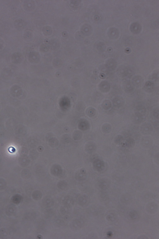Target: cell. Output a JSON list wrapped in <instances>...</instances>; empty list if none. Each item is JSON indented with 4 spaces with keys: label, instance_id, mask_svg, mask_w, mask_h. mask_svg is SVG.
Segmentation results:
<instances>
[{
    "label": "cell",
    "instance_id": "obj_15",
    "mask_svg": "<svg viewBox=\"0 0 159 239\" xmlns=\"http://www.w3.org/2000/svg\"><path fill=\"white\" fill-rule=\"evenodd\" d=\"M87 177L86 170L82 169L80 170L76 175V180L79 181H83L86 179Z\"/></svg>",
    "mask_w": 159,
    "mask_h": 239
},
{
    "label": "cell",
    "instance_id": "obj_38",
    "mask_svg": "<svg viewBox=\"0 0 159 239\" xmlns=\"http://www.w3.org/2000/svg\"><path fill=\"white\" fill-rule=\"evenodd\" d=\"M127 195H124L123 197V198H122V200H123V202H127L130 201V197L129 195H128V196Z\"/></svg>",
    "mask_w": 159,
    "mask_h": 239
},
{
    "label": "cell",
    "instance_id": "obj_7",
    "mask_svg": "<svg viewBox=\"0 0 159 239\" xmlns=\"http://www.w3.org/2000/svg\"><path fill=\"white\" fill-rule=\"evenodd\" d=\"M112 104L113 107L116 108H119L123 107L124 104V99L120 96H117L113 99Z\"/></svg>",
    "mask_w": 159,
    "mask_h": 239
},
{
    "label": "cell",
    "instance_id": "obj_2",
    "mask_svg": "<svg viewBox=\"0 0 159 239\" xmlns=\"http://www.w3.org/2000/svg\"><path fill=\"white\" fill-rule=\"evenodd\" d=\"M118 73L119 76L121 78H128L132 76L133 72L130 69L124 67H122L119 70Z\"/></svg>",
    "mask_w": 159,
    "mask_h": 239
},
{
    "label": "cell",
    "instance_id": "obj_5",
    "mask_svg": "<svg viewBox=\"0 0 159 239\" xmlns=\"http://www.w3.org/2000/svg\"><path fill=\"white\" fill-rule=\"evenodd\" d=\"M93 165L95 169L98 172L103 171L105 167V164L104 161L99 159H96L94 160Z\"/></svg>",
    "mask_w": 159,
    "mask_h": 239
},
{
    "label": "cell",
    "instance_id": "obj_32",
    "mask_svg": "<svg viewBox=\"0 0 159 239\" xmlns=\"http://www.w3.org/2000/svg\"><path fill=\"white\" fill-rule=\"evenodd\" d=\"M96 144L95 143L91 142L88 144L87 149L89 152H93L96 150Z\"/></svg>",
    "mask_w": 159,
    "mask_h": 239
},
{
    "label": "cell",
    "instance_id": "obj_27",
    "mask_svg": "<svg viewBox=\"0 0 159 239\" xmlns=\"http://www.w3.org/2000/svg\"><path fill=\"white\" fill-rule=\"evenodd\" d=\"M42 31L43 33L46 36L51 35H52V32L51 28L49 26H46L43 27L42 28Z\"/></svg>",
    "mask_w": 159,
    "mask_h": 239
},
{
    "label": "cell",
    "instance_id": "obj_21",
    "mask_svg": "<svg viewBox=\"0 0 159 239\" xmlns=\"http://www.w3.org/2000/svg\"><path fill=\"white\" fill-rule=\"evenodd\" d=\"M146 119V116H143L135 114L134 120V122L137 124H140L144 122Z\"/></svg>",
    "mask_w": 159,
    "mask_h": 239
},
{
    "label": "cell",
    "instance_id": "obj_40",
    "mask_svg": "<svg viewBox=\"0 0 159 239\" xmlns=\"http://www.w3.org/2000/svg\"><path fill=\"white\" fill-rule=\"evenodd\" d=\"M8 151L10 153H15L16 151L15 149L13 147H11L8 149Z\"/></svg>",
    "mask_w": 159,
    "mask_h": 239
},
{
    "label": "cell",
    "instance_id": "obj_11",
    "mask_svg": "<svg viewBox=\"0 0 159 239\" xmlns=\"http://www.w3.org/2000/svg\"><path fill=\"white\" fill-rule=\"evenodd\" d=\"M141 145L145 148H149L152 146L153 144V140L150 137H144L141 140Z\"/></svg>",
    "mask_w": 159,
    "mask_h": 239
},
{
    "label": "cell",
    "instance_id": "obj_20",
    "mask_svg": "<svg viewBox=\"0 0 159 239\" xmlns=\"http://www.w3.org/2000/svg\"><path fill=\"white\" fill-rule=\"evenodd\" d=\"M135 144V141L132 138H129L125 141L123 146L128 148H131L134 147Z\"/></svg>",
    "mask_w": 159,
    "mask_h": 239
},
{
    "label": "cell",
    "instance_id": "obj_13",
    "mask_svg": "<svg viewBox=\"0 0 159 239\" xmlns=\"http://www.w3.org/2000/svg\"><path fill=\"white\" fill-rule=\"evenodd\" d=\"M92 31V27L87 24H84L81 28V32L84 35L88 36L90 35Z\"/></svg>",
    "mask_w": 159,
    "mask_h": 239
},
{
    "label": "cell",
    "instance_id": "obj_28",
    "mask_svg": "<svg viewBox=\"0 0 159 239\" xmlns=\"http://www.w3.org/2000/svg\"><path fill=\"white\" fill-rule=\"evenodd\" d=\"M68 186V183L65 181H60L57 184L58 188L61 190L65 189Z\"/></svg>",
    "mask_w": 159,
    "mask_h": 239
},
{
    "label": "cell",
    "instance_id": "obj_39",
    "mask_svg": "<svg viewBox=\"0 0 159 239\" xmlns=\"http://www.w3.org/2000/svg\"><path fill=\"white\" fill-rule=\"evenodd\" d=\"M72 1L73 2L71 3L70 4L72 6L75 7L77 6L78 5H79L80 3L79 2L80 1Z\"/></svg>",
    "mask_w": 159,
    "mask_h": 239
},
{
    "label": "cell",
    "instance_id": "obj_37",
    "mask_svg": "<svg viewBox=\"0 0 159 239\" xmlns=\"http://www.w3.org/2000/svg\"><path fill=\"white\" fill-rule=\"evenodd\" d=\"M55 224L58 226H61L63 224L64 221L62 219H58L55 222Z\"/></svg>",
    "mask_w": 159,
    "mask_h": 239
},
{
    "label": "cell",
    "instance_id": "obj_8",
    "mask_svg": "<svg viewBox=\"0 0 159 239\" xmlns=\"http://www.w3.org/2000/svg\"><path fill=\"white\" fill-rule=\"evenodd\" d=\"M143 88L145 92L151 93L154 91L155 89V84L153 81H148L145 83Z\"/></svg>",
    "mask_w": 159,
    "mask_h": 239
},
{
    "label": "cell",
    "instance_id": "obj_34",
    "mask_svg": "<svg viewBox=\"0 0 159 239\" xmlns=\"http://www.w3.org/2000/svg\"><path fill=\"white\" fill-rule=\"evenodd\" d=\"M48 43H49V47L51 48H57V46L59 45V42L54 40L50 41Z\"/></svg>",
    "mask_w": 159,
    "mask_h": 239
},
{
    "label": "cell",
    "instance_id": "obj_3",
    "mask_svg": "<svg viewBox=\"0 0 159 239\" xmlns=\"http://www.w3.org/2000/svg\"><path fill=\"white\" fill-rule=\"evenodd\" d=\"M90 202V197L86 195H80L78 196L77 198L78 204L82 207H87L89 205Z\"/></svg>",
    "mask_w": 159,
    "mask_h": 239
},
{
    "label": "cell",
    "instance_id": "obj_6",
    "mask_svg": "<svg viewBox=\"0 0 159 239\" xmlns=\"http://www.w3.org/2000/svg\"><path fill=\"white\" fill-rule=\"evenodd\" d=\"M42 204L45 208H51L54 205V200L51 196H46L43 199Z\"/></svg>",
    "mask_w": 159,
    "mask_h": 239
},
{
    "label": "cell",
    "instance_id": "obj_22",
    "mask_svg": "<svg viewBox=\"0 0 159 239\" xmlns=\"http://www.w3.org/2000/svg\"><path fill=\"white\" fill-rule=\"evenodd\" d=\"M112 104L111 101L109 100H105L103 101L102 106L103 109L107 111L112 108Z\"/></svg>",
    "mask_w": 159,
    "mask_h": 239
},
{
    "label": "cell",
    "instance_id": "obj_18",
    "mask_svg": "<svg viewBox=\"0 0 159 239\" xmlns=\"http://www.w3.org/2000/svg\"><path fill=\"white\" fill-rule=\"evenodd\" d=\"M158 208L157 204L154 202L149 203L147 207L148 212L151 214H153L157 211Z\"/></svg>",
    "mask_w": 159,
    "mask_h": 239
},
{
    "label": "cell",
    "instance_id": "obj_25",
    "mask_svg": "<svg viewBox=\"0 0 159 239\" xmlns=\"http://www.w3.org/2000/svg\"><path fill=\"white\" fill-rule=\"evenodd\" d=\"M112 130V127L110 124L109 123L103 124L102 127V130L103 133L108 134L110 133Z\"/></svg>",
    "mask_w": 159,
    "mask_h": 239
},
{
    "label": "cell",
    "instance_id": "obj_14",
    "mask_svg": "<svg viewBox=\"0 0 159 239\" xmlns=\"http://www.w3.org/2000/svg\"><path fill=\"white\" fill-rule=\"evenodd\" d=\"M134 86L131 82L127 81L125 82L124 85V88L125 91L127 93L130 94L134 91Z\"/></svg>",
    "mask_w": 159,
    "mask_h": 239
},
{
    "label": "cell",
    "instance_id": "obj_19",
    "mask_svg": "<svg viewBox=\"0 0 159 239\" xmlns=\"http://www.w3.org/2000/svg\"><path fill=\"white\" fill-rule=\"evenodd\" d=\"M99 188L101 190H105L107 189L109 187V182L106 179H102L99 181Z\"/></svg>",
    "mask_w": 159,
    "mask_h": 239
},
{
    "label": "cell",
    "instance_id": "obj_9",
    "mask_svg": "<svg viewBox=\"0 0 159 239\" xmlns=\"http://www.w3.org/2000/svg\"><path fill=\"white\" fill-rule=\"evenodd\" d=\"M111 85L110 83L106 81H103L101 82L99 85V88L101 91L103 93H107L110 91Z\"/></svg>",
    "mask_w": 159,
    "mask_h": 239
},
{
    "label": "cell",
    "instance_id": "obj_1",
    "mask_svg": "<svg viewBox=\"0 0 159 239\" xmlns=\"http://www.w3.org/2000/svg\"><path fill=\"white\" fill-rule=\"evenodd\" d=\"M84 224V221L83 219L78 218L74 219L70 224L71 229L74 231H77L83 227Z\"/></svg>",
    "mask_w": 159,
    "mask_h": 239
},
{
    "label": "cell",
    "instance_id": "obj_24",
    "mask_svg": "<svg viewBox=\"0 0 159 239\" xmlns=\"http://www.w3.org/2000/svg\"><path fill=\"white\" fill-rule=\"evenodd\" d=\"M62 170L61 167L59 166L52 167L51 169V173L53 175L59 176L62 174Z\"/></svg>",
    "mask_w": 159,
    "mask_h": 239
},
{
    "label": "cell",
    "instance_id": "obj_16",
    "mask_svg": "<svg viewBox=\"0 0 159 239\" xmlns=\"http://www.w3.org/2000/svg\"><path fill=\"white\" fill-rule=\"evenodd\" d=\"M117 63L114 59H110L108 60L106 62V66L109 71H112L115 69Z\"/></svg>",
    "mask_w": 159,
    "mask_h": 239
},
{
    "label": "cell",
    "instance_id": "obj_23",
    "mask_svg": "<svg viewBox=\"0 0 159 239\" xmlns=\"http://www.w3.org/2000/svg\"><path fill=\"white\" fill-rule=\"evenodd\" d=\"M125 141L124 137L121 135H118L114 138L115 143L118 145H123Z\"/></svg>",
    "mask_w": 159,
    "mask_h": 239
},
{
    "label": "cell",
    "instance_id": "obj_10",
    "mask_svg": "<svg viewBox=\"0 0 159 239\" xmlns=\"http://www.w3.org/2000/svg\"><path fill=\"white\" fill-rule=\"evenodd\" d=\"M63 205L71 208L74 205V200L72 197L69 195L65 196L62 201Z\"/></svg>",
    "mask_w": 159,
    "mask_h": 239
},
{
    "label": "cell",
    "instance_id": "obj_30",
    "mask_svg": "<svg viewBox=\"0 0 159 239\" xmlns=\"http://www.w3.org/2000/svg\"><path fill=\"white\" fill-rule=\"evenodd\" d=\"M54 211L51 208H47L44 212L46 218H49L53 215Z\"/></svg>",
    "mask_w": 159,
    "mask_h": 239
},
{
    "label": "cell",
    "instance_id": "obj_17",
    "mask_svg": "<svg viewBox=\"0 0 159 239\" xmlns=\"http://www.w3.org/2000/svg\"><path fill=\"white\" fill-rule=\"evenodd\" d=\"M147 110L145 107L141 105H137L135 109V114L137 115L146 116Z\"/></svg>",
    "mask_w": 159,
    "mask_h": 239
},
{
    "label": "cell",
    "instance_id": "obj_41",
    "mask_svg": "<svg viewBox=\"0 0 159 239\" xmlns=\"http://www.w3.org/2000/svg\"><path fill=\"white\" fill-rule=\"evenodd\" d=\"M140 238V239H147V238H148V237H147V236H144V235H141V236H140V237H139V238Z\"/></svg>",
    "mask_w": 159,
    "mask_h": 239
},
{
    "label": "cell",
    "instance_id": "obj_36",
    "mask_svg": "<svg viewBox=\"0 0 159 239\" xmlns=\"http://www.w3.org/2000/svg\"><path fill=\"white\" fill-rule=\"evenodd\" d=\"M153 115L156 119L158 120L159 117V109L158 108L154 109L153 111Z\"/></svg>",
    "mask_w": 159,
    "mask_h": 239
},
{
    "label": "cell",
    "instance_id": "obj_35",
    "mask_svg": "<svg viewBox=\"0 0 159 239\" xmlns=\"http://www.w3.org/2000/svg\"><path fill=\"white\" fill-rule=\"evenodd\" d=\"M151 78L153 81L157 82L159 81V73L158 72H154L152 74Z\"/></svg>",
    "mask_w": 159,
    "mask_h": 239
},
{
    "label": "cell",
    "instance_id": "obj_33",
    "mask_svg": "<svg viewBox=\"0 0 159 239\" xmlns=\"http://www.w3.org/2000/svg\"><path fill=\"white\" fill-rule=\"evenodd\" d=\"M34 197L37 200H40L43 197L42 193L41 191H37L35 192L34 195Z\"/></svg>",
    "mask_w": 159,
    "mask_h": 239
},
{
    "label": "cell",
    "instance_id": "obj_4",
    "mask_svg": "<svg viewBox=\"0 0 159 239\" xmlns=\"http://www.w3.org/2000/svg\"><path fill=\"white\" fill-rule=\"evenodd\" d=\"M153 127L149 122H144L140 126V130L142 134L144 135L150 134L153 130Z\"/></svg>",
    "mask_w": 159,
    "mask_h": 239
},
{
    "label": "cell",
    "instance_id": "obj_29",
    "mask_svg": "<svg viewBox=\"0 0 159 239\" xmlns=\"http://www.w3.org/2000/svg\"><path fill=\"white\" fill-rule=\"evenodd\" d=\"M70 209L71 208H69V207L63 205L61 207L60 209V212L63 215L68 214L70 212Z\"/></svg>",
    "mask_w": 159,
    "mask_h": 239
},
{
    "label": "cell",
    "instance_id": "obj_31",
    "mask_svg": "<svg viewBox=\"0 0 159 239\" xmlns=\"http://www.w3.org/2000/svg\"><path fill=\"white\" fill-rule=\"evenodd\" d=\"M107 219L109 221L113 222L116 220V216L114 213H109L106 217Z\"/></svg>",
    "mask_w": 159,
    "mask_h": 239
},
{
    "label": "cell",
    "instance_id": "obj_26",
    "mask_svg": "<svg viewBox=\"0 0 159 239\" xmlns=\"http://www.w3.org/2000/svg\"><path fill=\"white\" fill-rule=\"evenodd\" d=\"M129 217L132 220H136L138 218L139 214L136 210H133L130 211L129 213Z\"/></svg>",
    "mask_w": 159,
    "mask_h": 239
},
{
    "label": "cell",
    "instance_id": "obj_12",
    "mask_svg": "<svg viewBox=\"0 0 159 239\" xmlns=\"http://www.w3.org/2000/svg\"><path fill=\"white\" fill-rule=\"evenodd\" d=\"M143 81V78L141 76L137 75L132 78L131 82L135 87H139L141 85Z\"/></svg>",
    "mask_w": 159,
    "mask_h": 239
}]
</instances>
